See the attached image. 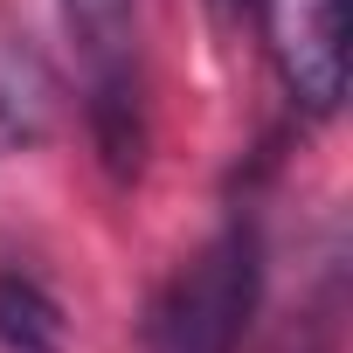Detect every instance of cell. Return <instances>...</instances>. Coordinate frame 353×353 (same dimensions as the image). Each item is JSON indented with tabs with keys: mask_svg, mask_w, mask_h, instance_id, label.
I'll use <instances>...</instances> for the list:
<instances>
[{
	"mask_svg": "<svg viewBox=\"0 0 353 353\" xmlns=\"http://www.w3.org/2000/svg\"><path fill=\"white\" fill-rule=\"evenodd\" d=\"M256 305H263V236L256 222H229L152 298L145 353H243Z\"/></svg>",
	"mask_w": 353,
	"mask_h": 353,
	"instance_id": "obj_1",
	"label": "cell"
},
{
	"mask_svg": "<svg viewBox=\"0 0 353 353\" xmlns=\"http://www.w3.org/2000/svg\"><path fill=\"white\" fill-rule=\"evenodd\" d=\"M83 56V118L111 181L145 166V70H139V0H56Z\"/></svg>",
	"mask_w": 353,
	"mask_h": 353,
	"instance_id": "obj_2",
	"label": "cell"
},
{
	"mask_svg": "<svg viewBox=\"0 0 353 353\" xmlns=\"http://www.w3.org/2000/svg\"><path fill=\"white\" fill-rule=\"evenodd\" d=\"M256 8L291 104L305 118H332L346 104V35H353L346 0H256Z\"/></svg>",
	"mask_w": 353,
	"mask_h": 353,
	"instance_id": "obj_3",
	"label": "cell"
},
{
	"mask_svg": "<svg viewBox=\"0 0 353 353\" xmlns=\"http://www.w3.org/2000/svg\"><path fill=\"white\" fill-rule=\"evenodd\" d=\"M63 125V83L28 35H0V159L49 145Z\"/></svg>",
	"mask_w": 353,
	"mask_h": 353,
	"instance_id": "obj_4",
	"label": "cell"
},
{
	"mask_svg": "<svg viewBox=\"0 0 353 353\" xmlns=\"http://www.w3.org/2000/svg\"><path fill=\"white\" fill-rule=\"evenodd\" d=\"M339 339H346V250H339V236H325L312 277L298 284L291 312L270 325L263 353H339Z\"/></svg>",
	"mask_w": 353,
	"mask_h": 353,
	"instance_id": "obj_5",
	"label": "cell"
},
{
	"mask_svg": "<svg viewBox=\"0 0 353 353\" xmlns=\"http://www.w3.org/2000/svg\"><path fill=\"white\" fill-rule=\"evenodd\" d=\"M0 353H70L63 298L14 263H0Z\"/></svg>",
	"mask_w": 353,
	"mask_h": 353,
	"instance_id": "obj_6",
	"label": "cell"
},
{
	"mask_svg": "<svg viewBox=\"0 0 353 353\" xmlns=\"http://www.w3.org/2000/svg\"><path fill=\"white\" fill-rule=\"evenodd\" d=\"M208 14H215L222 28H236L243 14H256V0H208Z\"/></svg>",
	"mask_w": 353,
	"mask_h": 353,
	"instance_id": "obj_7",
	"label": "cell"
}]
</instances>
